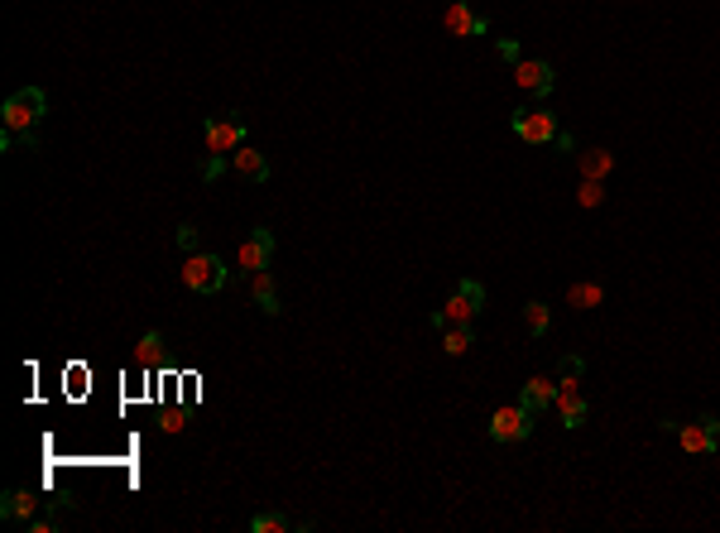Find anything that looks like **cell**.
I'll return each mask as SVG.
<instances>
[{
	"label": "cell",
	"instance_id": "obj_1",
	"mask_svg": "<svg viewBox=\"0 0 720 533\" xmlns=\"http://www.w3.org/2000/svg\"><path fill=\"white\" fill-rule=\"evenodd\" d=\"M44 116H48L44 92H39V87H20L15 97L0 106V145L10 149L15 140H20V145L34 149V130L44 125Z\"/></svg>",
	"mask_w": 720,
	"mask_h": 533
},
{
	"label": "cell",
	"instance_id": "obj_2",
	"mask_svg": "<svg viewBox=\"0 0 720 533\" xmlns=\"http://www.w3.org/2000/svg\"><path fill=\"white\" fill-rule=\"evenodd\" d=\"M231 284V269L221 265V255L212 250H192L188 260H183V289L188 293H202V298H212Z\"/></svg>",
	"mask_w": 720,
	"mask_h": 533
},
{
	"label": "cell",
	"instance_id": "obj_3",
	"mask_svg": "<svg viewBox=\"0 0 720 533\" xmlns=\"http://www.w3.org/2000/svg\"><path fill=\"white\" fill-rule=\"evenodd\" d=\"M245 130H250V121L240 116V111H226V116H207V125H202V145H207V154H236L240 145H245Z\"/></svg>",
	"mask_w": 720,
	"mask_h": 533
},
{
	"label": "cell",
	"instance_id": "obj_4",
	"mask_svg": "<svg viewBox=\"0 0 720 533\" xmlns=\"http://www.w3.org/2000/svg\"><path fill=\"white\" fill-rule=\"evenodd\" d=\"M480 308H485V284L480 279H461L447 298L442 313H432V327H452V322H476Z\"/></svg>",
	"mask_w": 720,
	"mask_h": 533
},
{
	"label": "cell",
	"instance_id": "obj_5",
	"mask_svg": "<svg viewBox=\"0 0 720 533\" xmlns=\"http://www.w3.org/2000/svg\"><path fill=\"white\" fill-rule=\"evenodd\" d=\"M509 130H514L524 145H552V140L562 135V125H557V111H548V106H538V111L519 106V111L509 116Z\"/></svg>",
	"mask_w": 720,
	"mask_h": 533
},
{
	"label": "cell",
	"instance_id": "obj_6",
	"mask_svg": "<svg viewBox=\"0 0 720 533\" xmlns=\"http://www.w3.org/2000/svg\"><path fill=\"white\" fill-rule=\"evenodd\" d=\"M533 418L538 413H528L524 404H500V409L490 413V442H500V447L528 442L533 437Z\"/></svg>",
	"mask_w": 720,
	"mask_h": 533
},
{
	"label": "cell",
	"instance_id": "obj_7",
	"mask_svg": "<svg viewBox=\"0 0 720 533\" xmlns=\"http://www.w3.org/2000/svg\"><path fill=\"white\" fill-rule=\"evenodd\" d=\"M269 260H274V231H269V226L245 231V241H240V250H236V269H240V274L250 279V274L269 269Z\"/></svg>",
	"mask_w": 720,
	"mask_h": 533
},
{
	"label": "cell",
	"instance_id": "obj_8",
	"mask_svg": "<svg viewBox=\"0 0 720 533\" xmlns=\"http://www.w3.org/2000/svg\"><path fill=\"white\" fill-rule=\"evenodd\" d=\"M677 437H682V452H692V457H716L720 452V418L716 413H701L696 423H682Z\"/></svg>",
	"mask_w": 720,
	"mask_h": 533
},
{
	"label": "cell",
	"instance_id": "obj_9",
	"mask_svg": "<svg viewBox=\"0 0 720 533\" xmlns=\"http://www.w3.org/2000/svg\"><path fill=\"white\" fill-rule=\"evenodd\" d=\"M514 82H519V92H528V97H552L557 73H552V63H543V58H519V63H514Z\"/></svg>",
	"mask_w": 720,
	"mask_h": 533
},
{
	"label": "cell",
	"instance_id": "obj_10",
	"mask_svg": "<svg viewBox=\"0 0 720 533\" xmlns=\"http://www.w3.org/2000/svg\"><path fill=\"white\" fill-rule=\"evenodd\" d=\"M442 25L452 29L456 39H480V34H490V20L471 10V0H452L447 15H442Z\"/></svg>",
	"mask_w": 720,
	"mask_h": 533
},
{
	"label": "cell",
	"instance_id": "obj_11",
	"mask_svg": "<svg viewBox=\"0 0 720 533\" xmlns=\"http://www.w3.org/2000/svg\"><path fill=\"white\" fill-rule=\"evenodd\" d=\"M44 505V495L39 490H5V500H0V514L10 519V524H29L34 514Z\"/></svg>",
	"mask_w": 720,
	"mask_h": 533
},
{
	"label": "cell",
	"instance_id": "obj_12",
	"mask_svg": "<svg viewBox=\"0 0 720 533\" xmlns=\"http://www.w3.org/2000/svg\"><path fill=\"white\" fill-rule=\"evenodd\" d=\"M231 173L245 178V183H269V159H264L255 145H240L236 154H231Z\"/></svg>",
	"mask_w": 720,
	"mask_h": 533
},
{
	"label": "cell",
	"instance_id": "obj_13",
	"mask_svg": "<svg viewBox=\"0 0 720 533\" xmlns=\"http://www.w3.org/2000/svg\"><path fill=\"white\" fill-rule=\"evenodd\" d=\"M250 293H255V308L264 317H279L284 313V303H279V284H274V269H260V274H250Z\"/></svg>",
	"mask_w": 720,
	"mask_h": 533
},
{
	"label": "cell",
	"instance_id": "obj_14",
	"mask_svg": "<svg viewBox=\"0 0 720 533\" xmlns=\"http://www.w3.org/2000/svg\"><path fill=\"white\" fill-rule=\"evenodd\" d=\"M519 404H524L528 413H543L557 404V380H548V375H533L524 385V394H519Z\"/></svg>",
	"mask_w": 720,
	"mask_h": 533
},
{
	"label": "cell",
	"instance_id": "obj_15",
	"mask_svg": "<svg viewBox=\"0 0 720 533\" xmlns=\"http://www.w3.org/2000/svg\"><path fill=\"white\" fill-rule=\"evenodd\" d=\"M586 399H581V389H557V418H562V428L576 433V428H586Z\"/></svg>",
	"mask_w": 720,
	"mask_h": 533
},
{
	"label": "cell",
	"instance_id": "obj_16",
	"mask_svg": "<svg viewBox=\"0 0 720 533\" xmlns=\"http://www.w3.org/2000/svg\"><path fill=\"white\" fill-rule=\"evenodd\" d=\"M576 169H581V178H610V169H615V154L610 149H586L581 159H576Z\"/></svg>",
	"mask_w": 720,
	"mask_h": 533
},
{
	"label": "cell",
	"instance_id": "obj_17",
	"mask_svg": "<svg viewBox=\"0 0 720 533\" xmlns=\"http://www.w3.org/2000/svg\"><path fill=\"white\" fill-rule=\"evenodd\" d=\"M471 346H476L471 322H452V327H442V351H447V356H466Z\"/></svg>",
	"mask_w": 720,
	"mask_h": 533
},
{
	"label": "cell",
	"instance_id": "obj_18",
	"mask_svg": "<svg viewBox=\"0 0 720 533\" xmlns=\"http://www.w3.org/2000/svg\"><path fill=\"white\" fill-rule=\"evenodd\" d=\"M293 529H308V524H293V519L279 514V509H264V514L250 519V533H293Z\"/></svg>",
	"mask_w": 720,
	"mask_h": 533
},
{
	"label": "cell",
	"instance_id": "obj_19",
	"mask_svg": "<svg viewBox=\"0 0 720 533\" xmlns=\"http://www.w3.org/2000/svg\"><path fill=\"white\" fill-rule=\"evenodd\" d=\"M605 303V284H591V279H581L567 289V308H600Z\"/></svg>",
	"mask_w": 720,
	"mask_h": 533
},
{
	"label": "cell",
	"instance_id": "obj_20",
	"mask_svg": "<svg viewBox=\"0 0 720 533\" xmlns=\"http://www.w3.org/2000/svg\"><path fill=\"white\" fill-rule=\"evenodd\" d=\"M159 361H164V332H144L140 346H135V365L149 370V365H159Z\"/></svg>",
	"mask_w": 720,
	"mask_h": 533
},
{
	"label": "cell",
	"instance_id": "obj_21",
	"mask_svg": "<svg viewBox=\"0 0 720 533\" xmlns=\"http://www.w3.org/2000/svg\"><path fill=\"white\" fill-rule=\"evenodd\" d=\"M524 322H528V337H548V327H552V308L543 303V298H533L524 308Z\"/></svg>",
	"mask_w": 720,
	"mask_h": 533
},
{
	"label": "cell",
	"instance_id": "obj_22",
	"mask_svg": "<svg viewBox=\"0 0 720 533\" xmlns=\"http://www.w3.org/2000/svg\"><path fill=\"white\" fill-rule=\"evenodd\" d=\"M581 375H586V361H581V356H562V361H557V389H581Z\"/></svg>",
	"mask_w": 720,
	"mask_h": 533
},
{
	"label": "cell",
	"instance_id": "obj_23",
	"mask_svg": "<svg viewBox=\"0 0 720 533\" xmlns=\"http://www.w3.org/2000/svg\"><path fill=\"white\" fill-rule=\"evenodd\" d=\"M576 202H581V207H600V202H605V183H600V178H581Z\"/></svg>",
	"mask_w": 720,
	"mask_h": 533
},
{
	"label": "cell",
	"instance_id": "obj_24",
	"mask_svg": "<svg viewBox=\"0 0 720 533\" xmlns=\"http://www.w3.org/2000/svg\"><path fill=\"white\" fill-rule=\"evenodd\" d=\"M173 241H178V250H183V255H192V250H197V226H188V221H183V226L173 231Z\"/></svg>",
	"mask_w": 720,
	"mask_h": 533
},
{
	"label": "cell",
	"instance_id": "obj_25",
	"mask_svg": "<svg viewBox=\"0 0 720 533\" xmlns=\"http://www.w3.org/2000/svg\"><path fill=\"white\" fill-rule=\"evenodd\" d=\"M500 53H504V63H509V68H514V63L524 58V53H519V44H514V39H500Z\"/></svg>",
	"mask_w": 720,
	"mask_h": 533
},
{
	"label": "cell",
	"instance_id": "obj_26",
	"mask_svg": "<svg viewBox=\"0 0 720 533\" xmlns=\"http://www.w3.org/2000/svg\"><path fill=\"white\" fill-rule=\"evenodd\" d=\"M552 145H557V154H572V149H576V140H572V135H557Z\"/></svg>",
	"mask_w": 720,
	"mask_h": 533
}]
</instances>
